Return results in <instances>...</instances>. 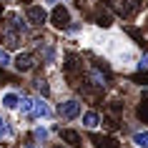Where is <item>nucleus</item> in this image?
I'll return each mask as SVG.
<instances>
[{
  "mask_svg": "<svg viewBox=\"0 0 148 148\" xmlns=\"http://www.w3.org/2000/svg\"><path fill=\"white\" fill-rule=\"evenodd\" d=\"M30 140L38 143V146H48L53 140V128H50V123H35L30 128Z\"/></svg>",
  "mask_w": 148,
  "mask_h": 148,
  "instance_id": "9",
  "label": "nucleus"
},
{
  "mask_svg": "<svg viewBox=\"0 0 148 148\" xmlns=\"http://www.w3.org/2000/svg\"><path fill=\"white\" fill-rule=\"evenodd\" d=\"M33 98H35V95H30V93H23V98H20V108H18V118H20V123H23V121H28V123H30Z\"/></svg>",
  "mask_w": 148,
  "mask_h": 148,
  "instance_id": "14",
  "label": "nucleus"
},
{
  "mask_svg": "<svg viewBox=\"0 0 148 148\" xmlns=\"http://www.w3.org/2000/svg\"><path fill=\"white\" fill-rule=\"evenodd\" d=\"M110 10L123 20H133L146 10V0H110Z\"/></svg>",
  "mask_w": 148,
  "mask_h": 148,
  "instance_id": "2",
  "label": "nucleus"
},
{
  "mask_svg": "<svg viewBox=\"0 0 148 148\" xmlns=\"http://www.w3.org/2000/svg\"><path fill=\"white\" fill-rule=\"evenodd\" d=\"M138 118L143 121V123H148V98H143L138 106Z\"/></svg>",
  "mask_w": 148,
  "mask_h": 148,
  "instance_id": "19",
  "label": "nucleus"
},
{
  "mask_svg": "<svg viewBox=\"0 0 148 148\" xmlns=\"http://www.w3.org/2000/svg\"><path fill=\"white\" fill-rule=\"evenodd\" d=\"M73 20H75V18H73V13H70V8L68 5H53V10H50V20H48V23L53 25L55 30H65V28H68L70 23H73Z\"/></svg>",
  "mask_w": 148,
  "mask_h": 148,
  "instance_id": "7",
  "label": "nucleus"
},
{
  "mask_svg": "<svg viewBox=\"0 0 148 148\" xmlns=\"http://www.w3.org/2000/svg\"><path fill=\"white\" fill-rule=\"evenodd\" d=\"M95 23L101 25V28H110V23H113V18H110V13H106V10H98V13H95Z\"/></svg>",
  "mask_w": 148,
  "mask_h": 148,
  "instance_id": "18",
  "label": "nucleus"
},
{
  "mask_svg": "<svg viewBox=\"0 0 148 148\" xmlns=\"http://www.w3.org/2000/svg\"><path fill=\"white\" fill-rule=\"evenodd\" d=\"M0 3H3V5H15L18 0H0Z\"/></svg>",
  "mask_w": 148,
  "mask_h": 148,
  "instance_id": "23",
  "label": "nucleus"
},
{
  "mask_svg": "<svg viewBox=\"0 0 148 148\" xmlns=\"http://www.w3.org/2000/svg\"><path fill=\"white\" fill-rule=\"evenodd\" d=\"M13 68V53L8 48H0V70H10Z\"/></svg>",
  "mask_w": 148,
  "mask_h": 148,
  "instance_id": "17",
  "label": "nucleus"
},
{
  "mask_svg": "<svg viewBox=\"0 0 148 148\" xmlns=\"http://www.w3.org/2000/svg\"><path fill=\"white\" fill-rule=\"evenodd\" d=\"M18 136V128H15V121H10L5 116V110L0 108V143L3 140H15Z\"/></svg>",
  "mask_w": 148,
  "mask_h": 148,
  "instance_id": "11",
  "label": "nucleus"
},
{
  "mask_svg": "<svg viewBox=\"0 0 148 148\" xmlns=\"http://www.w3.org/2000/svg\"><path fill=\"white\" fill-rule=\"evenodd\" d=\"M33 88H35V93H38V95L48 98V95H50V78H45V75H35V78H33Z\"/></svg>",
  "mask_w": 148,
  "mask_h": 148,
  "instance_id": "16",
  "label": "nucleus"
},
{
  "mask_svg": "<svg viewBox=\"0 0 148 148\" xmlns=\"http://www.w3.org/2000/svg\"><path fill=\"white\" fill-rule=\"evenodd\" d=\"M101 123H103V116L98 113V110H93V108H88V110H83V116H80V128L83 131H98L101 128Z\"/></svg>",
  "mask_w": 148,
  "mask_h": 148,
  "instance_id": "10",
  "label": "nucleus"
},
{
  "mask_svg": "<svg viewBox=\"0 0 148 148\" xmlns=\"http://www.w3.org/2000/svg\"><path fill=\"white\" fill-rule=\"evenodd\" d=\"M33 45H35L38 55L43 58V63H45L48 68H55L58 65V60H60V48H58V43L53 38H35Z\"/></svg>",
  "mask_w": 148,
  "mask_h": 148,
  "instance_id": "3",
  "label": "nucleus"
},
{
  "mask_svg": "<svg viewBox=\"0 0 148 148\" xmlns=\"http://www.w3.org/2000/svg\"><path fill=\"white\" fill-rule=\"evenodd\" d=\"M20 98H23L20 90L8 88V90L0 93V108L5 110V113H18V108H20Z\"/></svg>",
  "mask_w": 148,
  "mask_h": 148,
  "instance_id": "8",
  "label": "nucleus"
},
{
  "mask_svg": "<svg viewBox=\"0 0 148 148\" xmlns=\"http://www.w3.org/2000/svg\"><path fill=\"white\" fill-rule=\"evenodd\" d=\"M60 3H73V0H45L43 5H50V8H53V5H60Z\"/></svg>",
  "mask_w": 148,
  "mask_h": 148,
  "instance_id": "21",
  "label": "nucleus"
},
{
  "mask_svg": "<svg viewBox=\"0 0 148 148\" xmlns=\"http://www.w3.org/2000/svg\"><path fill=\"white\" fill-rule=\"evenodd\" d=\"M50 121H55L53 103L43 95H35L33 98V110H30V123H50Z\"/></svg>",
  "mask_w": 148,
  "mask_h": 148,
  "instance_id": "4",
  "label": "nucleus"
},
{
  "mask_svg": "<svg viewBox=\"0 0 148 148\" xmlns=\"http://www.w3.org/2000/svg\"><path fill=\"white\" fill-rule=\"evenodd\" d=\"M58 136H60L63 143H68V148H80L83 146V136L78 131H73V128H63V131H58Z\"/></svg>",
  "mask_w": 148,
  "mask_h": 148,
  "instance_id": "12",
  "label": "nucleus"
},
{
  "mask_svg": "<svg viewBox=\"0 0 148 148\" xmlns=\"http://www.w3.org/2000/svg\"><path fill=\"white\" fill-rule=\"evenodd\" d=\"M58 148H68V146H58Z\"/></svg>",
  "mask_w": 148,
  "mask_h": 148,
  "instance_id": "25",
  "label": "nucleus"
},
{
  "mask_svg": "<svg viewBox=\"0 0 148 148\" xmlns=\"http://www.w3.org/2000/svg\"><path fill=\"white\" fill-rule=\"evenodd\" d=\"M83 110L86 108H83V101H80L78 95H65L55 106V118L58 121H65V123H73V121H80Z\"/></svg>",
  "mask_w": 148,
  "mask_h": 148,
  "instance_id": "1",
  "label": "nucleus"
},
{
  "mask_svg": "<svg viewBox=\"0 0 148 148\" xmlns=\"http://www.w3.org/2000/svg\"><path fill=\"white\" fill-rule=\"evenodd\" d=\"M128 140L133 143V148H148V128H136V131H131Z\"/></svg>",
  "mask_w": 148,
  "mask_h": 148,
  "instance_id": "15",
  "label": "nucleus"
},
{
  "mask_svg": "<svg viewBox=\"0 0 148 148\" xmlns=\"http://www.w3.org/2000/svg\"><path fill=\"white\" fill-rule=\"evenodd\" d=\"M38 68V55L33 53V50H18L13 55V70L20 73V75H28L33 70Z\"/></svg>",
  "mask_w": 148,
  "mask_h": 148,
  "instance_id": "5",
  "label": "nucleus"
},
{
  "mask_svg": "<svg viewBox=\"0 0 148 148\" xmlns=\"http://www.w3.org/2000/svg\"><path fill=\"white\" fill-rule=\"evenodd\" d=\"M136 70H140V73H146V70H148V50L138 58V63H136Z\"/></svg>",
  "mask_w": 148,
  "mask_h": 148,
  "instance_id": "20",
  "label": "nucleus"
},
{
  "mask_svg": "<svg viewBox=\"0 0 148 148\" xmlns=\"http://www.w3.org/2000/svg\"><path fill=\"white\" fill-rule=\"evenodd\" d=\"M90 143H93V148H121V143H118V138H113V136H101V133H90Z\"/></svg>",
  "mask_w": 148,
  "mask_h": 148,
  "instance_id": "13",
  "label": "nucleus"
},
{
  "mask_svg": "<svg viewBox=\"0 0 148 148\" xmlns=\"http://www.w3.org/2000/svg\"><path fill=\"white\" fill-rule=\"evenodd\" d=\"M20 148H43V146H38V143H33V140H30V143H23Z\"/></svg>",
  "mask_w": 148,
  "mask_h": 148,
  "instance_id": "22",
  "label": "nucleus"
},
{
  "mask_svg": "<svg viewBox=\"0 0 148 148\" xmlns=\"http://www.w3.org/2000/svg\"><path fill=\"white\" fill-rule=\"evenodd\" d=\"M0 148H5V146H0Z\"/></svg>",
  "mask_w": 148,
  "mask_h": 148,
  "instance_id": "26",
  "label": "nucleus"
},
{
  "mask_svg": "<svg viewBox=\"0 0 148 148\" xmlns=\"http://www.w3.org/2000/svg\"><path fill=\"white\" fill-rule=\"evenodd\" d=\"M23 3H25V5H33V0H23Z\"/></svg>",
  "mask_w": 148,
  "mask_h": 148,
  "instance_id": "24",
  "label": "nucleus"
},
{
  "mask_svg": "<svg viewBox=\"0 0 148 148\" xmlns=\"http://www.w3.org/2000/svg\"><path fill=\"white\" fill-rule=\"evenodd\" d=\"M23 15H25V20L30 23V28H45L48 20H50L48 5H25Z\"/></svg>",
  "mask_w": 148,
  "mask_h": 148,
  "instance_id": "6",
  "label": "nucleus"
}]
</instances>
